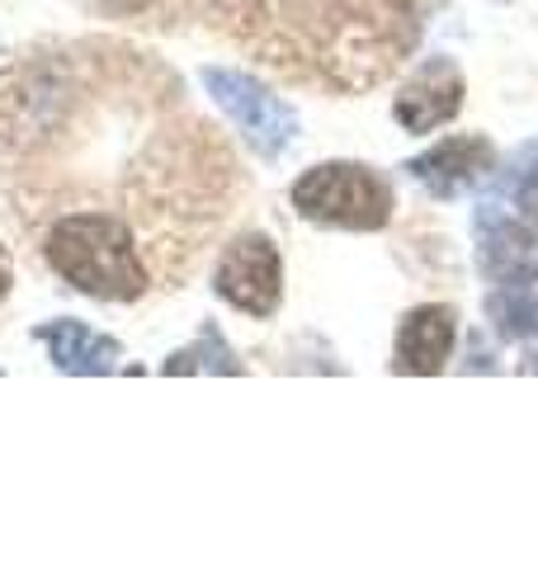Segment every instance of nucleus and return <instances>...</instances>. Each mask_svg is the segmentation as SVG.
Masks as SVG:
<instances>
[{"instance_id": "f257e3e1", "label": "nucleus", "mask_w": 538, "mask_h": 566, "mask_svg": "<svg viewBox=\"0 0 538 566\" xmlns=\"http://www.w3.org/2000/svg\"><path fill=\"white\" fill-rule=\"evenodd\" d=\"M416 6L421 0H312L308 33L321 81L340 91L387 81L416 43Z\"/></svg>"}, {"instance_id": "f03ea898", "label": "nucleus", "mask_w": 538, "mask_h": 566, "mask_svg": "<svg viewBox=\"0 0 538 566\" xmlns=\"http://www.w3.org/2000/svg\"><path fill=\"white\" fill-rule=\"evenodd\" d=\"M43 255L71 289L100 303H137L147 293V264L137 260L133 227L114 212H66L52 222Z\"/></svg>"}, {"instance_id": "7ed1b4c3", "label": "nucleus", "mask_w": 538, "mask_h": 566, "mask_svg": "<svg viewBox=\"0 0 538 566\" xmlns=\"http://www.w3.org/2000/svg\"><path fill=\"white\" fill-rule=\"evenodd\" d=\"M293 208L321 227H350V232H379L392 218V189L369 166H317L293 185Z\"/></svg>"}, {"instance_id": "20e7f679", "label": "nucleus", "mask_w": 538, "mask_h": 566, "mask_svg": "<svg viewBox=\"0 0 538 566\" xmlns=\"http://www.w3.org/2000/svg\"><path fill=\"white\" fill-rule=\"evenodd\" d=\"M208 95L223 104V114L246 133V142L260 156H279L298 133V118L289 114V104L279 95H269L260 81H250L246 71H227V66H208L204 71Z\"/></svg>"}, {"instance_id": "39448f33", "label": "nucleus", "mask_w": 538, "mask_h": 566, "mask_svg": "<svg viewBox=\"0 0 538 566\" xmlns=\"http://www.w3.org/2000/svg\"><path fill=\"white\" fill-rule=\"evenodd\" d=\"M213 289L246 316H275L279 297H283V264H279L275 241L260 237V232L231 241L218 260Z\"/></svg>"}, {"instance_id": "423d86ee", "label": "nucleus", "mask_w": 538, "mask_h": 566, "mask_svg": "<svg viewBox=\"0 0 538 566\" xmlns=\"http://www.w3.org/2000/svg\"><path fill=\"white\" fill-rule=\"evenodd\" d=\"M463 109V76L454 62H425L416 76L402 85L397 104H392V114L406 133H435L439 123H448Z\"/></svg>"}, {"instance_id": "0eeeda50", "label": "nucleus", "mask_w": 538, "mask_h": 566, "mask_svg": "<svg viewBox=\"0 0 538 566\" xmlns=\"http://www.w3.org/2000/svg\"><path fill=\"white\" fill-rule=\"evenodd\" d=\"M492 161H496V151H492L487 137H444L439 147H430L425 156H416L406 170L416 175V180L430 193H439V199H454L458 189L477 185L482 175L492 170Z\"/></svg>"}, {"instance_id": "6e6552de", "label": "nucleus", "mask_w": 538, "mask_h": 566, "mask_svg": "<svg viewBox=\"0 0 538 566\" xmlns=\"http://www.w3.org/2000/svg\"><path fill=\"white\" fill-rule=\"evenodd\" d=\"M458 335V316L454 307H416L397 326V354H392V374H416L430 378L439 374L448 349H454Z\"/></svg>"}, {"instance_id": "1a4fd4ad", "label": "nucleus", "mask_w": 538, "mask_h": 566, "mask_svg": "<svg viewBox=\"0 0 538 566\" xmlns=\"http://www.w3.org/2000/svg\"><path fill=\"white\" fill-rule=\"evenodd\" d=\"M482 274L506 289H525L538 279V232L510 218H482Z\"/></svg>"}, {"instance_id": "9d476101", "label": "nucleus", "mask_w": 538, "mask_h": 566, "mask_svg": "<svg viewBox=\"0 0 538 566\" xmlns=\"http://www.w3.org/2000/svg\"><path fill=\"white\" fill-rule=\"evenodd\" d=\"M39 340L52 349V364H58L62 374H81V378L110 374L118 359V340L90 331L85 322H48V326H39Z\"/></svg>"}, {"instance_id": "9b49d317", "label": "nucleus", "mask_w": 538, "mask_h": 566, "mask_svg": "<svg viewBox=\"0 0 538 566\" xmlns=\"http://www.w3.org/2000/svg\"><path fill=\"white\" fill-rule=\"evenodd\" d=\"M166 374H241V364H237V354L223 345L218 331H204L189 349L170 354V359H166Z\"/></svg>"}, {"instance_id": "f8f14e48", "label": "nucleus", "mask_w": 538, "mask_h": 566, "mask_svg": "<svg viewBox=\"0 0 538 566\" xmlns=\"http://www.w3.org/2000/svg\"><path fill=\"white\" fill-rule=\"evenodd\" d=\"M487 312H492V322L506 340H529V335H538V297H529L525 289L496 293L487 303Z\"/></svg>"}, {"instance_id": "ddd939ff", "label": "nucleus", "mask_w": 538, "mask_h": 566, "mask_svg": "<svg viewBox=\"0 0 538 566\" xmlns=\"http://www.w3.org/2000/svg\"><path fill=\"white\" fill-rule=\"evenodd\" d=\"M515 203H519V212H525V218L538 227V166L519 175V185H515Z\"/></svg>"}, {"instance_id": "4468645a", "label": "nucleus", "mask_w": 538, "mask_h": 566, "mask_svg": "<svg viewBox=\"0 0 538 566\" xmlns=\"http://www.w3.org/2000/svg\"><path fill=\"white\" fill-rule=\"evenodd\" d=\"M10 293V260H6V251H0V297Z\"/></svg>"}]
</instances>
